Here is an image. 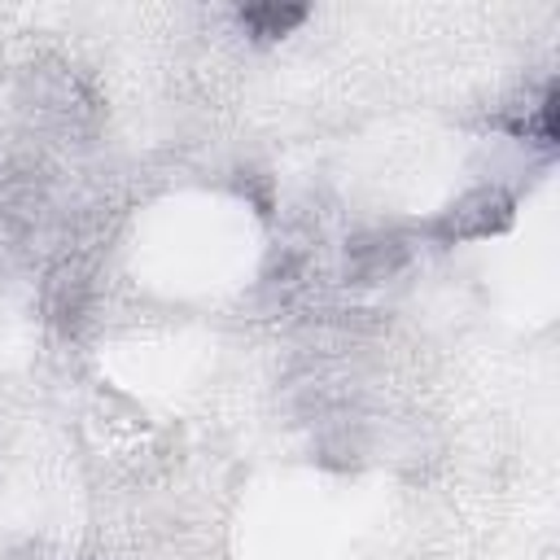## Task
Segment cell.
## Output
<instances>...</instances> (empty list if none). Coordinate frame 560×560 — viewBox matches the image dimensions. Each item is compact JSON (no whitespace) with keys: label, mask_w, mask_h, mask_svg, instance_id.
<instances>
[{"label":"cell","mask_w":560,"mask_h":560,"mask_svg":"<svg viewBox=\"0 0 560 560\" xmlns=\"http://www.w3.org/2000/svg\"><path fill=\"white\" fill-rule=\"evenodd\" d=\"M516 197L503 184H472L451 206H442L433 219L420 223V236L438 245H464V241H490L512 228Z\"/></svg>","instance_id":"1"},{"label":"cell","mask_w":560,"mask_h":560,"mask_svg":"<svg viewBox=\"0 0 560 560\" xmlns=\"http://www.w3.org/2000/svg\"><path fill=\"white\" fill-rule=\"evenodd\" d=\"M499 127L521 140V144H542L551 149L556 144V83H542L538 96H529L525 105H516L508 118H499Z\"/></svg>","instance_id":"2"},{"label":"cell","mask_w":560,"mask_h":560,"mask_svg":"<svg viewBox=\"0 0 560 560\" xmlns=\"http://www.w3.org/2000/svg\"><path fill=\"white\" fill-rule=\"evenodd\" d=\"M236 22L254 44H276L306 22V4H245L236 9Z\"/></svg>","instance_id":"3"}]
</instances>
